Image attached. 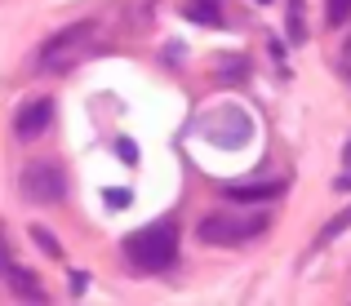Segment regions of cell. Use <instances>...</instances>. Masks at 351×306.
Returning a JSON list of instances; mask_svg holds the SVG:
<instances>
[{
  "label": "cell",
  "mask_w": 351,
  "mask_h": 306,
  "mask_svg": "<svg viewBox=\"0 0 351 306\" xmlns=\"http://www.w3.org/2000/svg\"><path fill=\"white\" fill-rule=\"evenodd\" d=\"M125 257L143 271H165V266L178 257V227L173 222H156V227H143L125 240Z\"/></svg>",
  "instance_id": "1"
},
{
  "label": "cell",
  "mask_w": 351,
  "mask_h": 306,
  "mask_svg": "<svg viewBox=\"0 0 351 306\" xmlns=\"http://www.w3.org/2000/svg\"><path fill=\"white\" fill-rule=\"evenodd\" d=\"M347 227H351V209L343 213V218H334V222H329V227H325V231H320V244H325V240H334V235H338V231H347Z\"/></svg>",
  "instance_id": "10"
},
{
  "label": "cell",
  "mask_w": 351,
  "mask_h": 306,
  "mask_svg": "<svg viewBox=\"0 0 351 306\" xmlns=\"http://www.w3.org/2000/svg\"><path fill=\"white\" fill-rule=\"evenodd\" d=\"M18 191H23L27 204H58L62 191H67V178H62L58 164L49 160H36L23 169V178H18Z\"/></svg>",
  "instance_id": "2"
},
{
  "label": "cell",
  "mask_w": 351,
  "mask_h": 306,
  "mask_svg": "<svg viewBox=\"0 0 351 306\" xmlns=\"http://www.w3.org/2000/svg\"><path fill=\"white\" fill-rule=\"evenodd\" d=\"M351 23V0H329V27Z\"/></svg>",
  "instance_id": "9"
},
{
  "label": "cell",
  "mask_w": 351,
  "mask_h": 306,
  "mask_svg": "<svg viewBox=\"0 0 351 306\" xmlns=\"http://www.w3.org/2000/svg\"><path fill=\"white\" fill-rule=\"evenodd\" d=\"M116 151H120V160H125V164H134V160H138V146L129 142V138H120V142H116Z\"/></svg>",
  "instance_id": "11"
},
{
  "label": "cell",
  "mask_w": 351,
  "mask_h": 306,
  "mask_svg": "<svg viewBox=\"0 0 351 306\" xmlns=\"http://www.w3.org/2000/svg\"><path fill=\"white\" fill-rule=\"evenodd\" d=\"M5 275L14 280V289H18V298H23V302H45V289H40V284H36L27 271H18V266L5 262Z\"/></svg>",
  "instance_id": "7"
},
{
  "label": "cell",
  "mask_w": 351,
  "mask_h": 306,
  "mask_svg": "<svg viewBox=\"0 0 351 306\" xmlns=\"http://www.w3.org/2000/svg\"><path fill=\"white\" fill-rule=\"evenodd\" d=\"M187 18H191V23H205V27H223V9H218L214 0H191Z\"/></svg>",
  "instance_id": "8"
},
{
  "label": "cell",
  "mask_w": 351,
  "mask_h": 306,
  "mask_svg": "<svg viewBox=\"0 0 351 306\" xmlns=\"http://www.w3.org/2000/svg\"><path fill=\"white\" fill-rule=\"evenodd\" d=\"M107 204H112V209H125V204H129V191H125V187L107 191Z\"/></svg>",
  "instance_id": "13"
},
{
  "label": "cell",
  "mask_w": 351,
  "mask_h": 306,
  "mask_svg": "<svg viewBox=\"0 0 351 306\" xmlns=\"http://www.w3.org/2000/svg\"><path fill=\"white\" fill-rule=\"evenodd\" d=\"M267 227V218H232V213H209L200 222V240L205 244H240V240L258 235Z\"/></svg>",
  "instance_id": "3"
},
{
  "label": "cell",
  "mask_w": 351,
  "mask_h": 306,
  "mask_svg": "<svg viewBox=\"0 0 351 306\" xmlns=\"http://www.w3.org/2000/svg\"><path fill=\"white\" fill-rule=\"evenodd\" d=\"M285 191V182H258V187H232L227 196L236 204H254V200H276Z\"/></svg>",
  "instance_id": "6"
},
{
  "label": "cell",
  "mask_w": 351,
  "mask_h": 306,
  "mask_svg": "<svg viewBox=\"0 0 351 306\" xmlns=\"http://www.w3.org/2000/svg\"><path fill=\"white\" fill-rule=\"evenodd\" d=\"M343 62H347V67H351V40H347V49H343Z\"/></svg>",
  "instance_id": "14"
},
{
  "label": "cell",
  "mask_w": 351,
  "mask_h": 306,
  "mask_svg": "<svg viewBox=\"0 0 351 306\" xmlns=\"http://www.w3.org/2000/svg\"><path fill=\"white\" fill-rule=\"evenodd\" d=\"M263 5H267V0H263Z\"/></svg>",
  "instance_id": "16"
},
{
  "label": "cell",
  "mask_w": 351,
  "mask_h": 306,
  "mask_svg": "<svg viewBox=\"0 0 351 306\" xmlns=\"http://www.w3.org/2000/svg\"><path fill=\"white\" fill-rule=\"evenodd\" d=\"M49 120H53V102L36 98V102H27V107L14 116V133L23 138V142H32V138H40L45 129H49Z\"/></svg>",
  "instance_id": "5"
},
{
  "label": "cell",
  "mask_w": 351,
  "mask_h": 306,
  "mask_svg": "<svg viewBox=\"0 0 351 306\" xmlns=\"http://www.w3.org/2000/svg\"><path fill=\"white\" fill-rule=\"evenodd\" d=\"M32 240H36L40 248H49V253H58V244H53V235H49V231H40V227H36V231H32Z\"/></svg>",
  "instance_id": "12"
},
{
  "label": "cell",
  "mask_w": 351,
  "mask_h": 306,
  "mask_svg": "<svg viewBox=\"0 0 351 306\" xmlns=\"http://www.w3.org/2000/svg\"><path fill=\"white\" fill-rule=\"evenodd\" d=\"M89 31H94V23H76V27H62L58 36H49V40L40 44V67H62V53H76L80 44L89 40Z\"/></svg>",
  "instance_id": "4"
},
{
  "label": "cell",
  "mask_w": 351,
  "mask_h": 306,
  "mask_svg": "<svg viewBox=\"0 0 351 306\" xmlns=\"http://www.w3.org/2000/svg\"><path fill=\"white\" fill-rule=\"evenodd\" d=\"M347 164H351V142H347Z\"/></svg>",
  "instance_id": "15"
}]
</instances>
